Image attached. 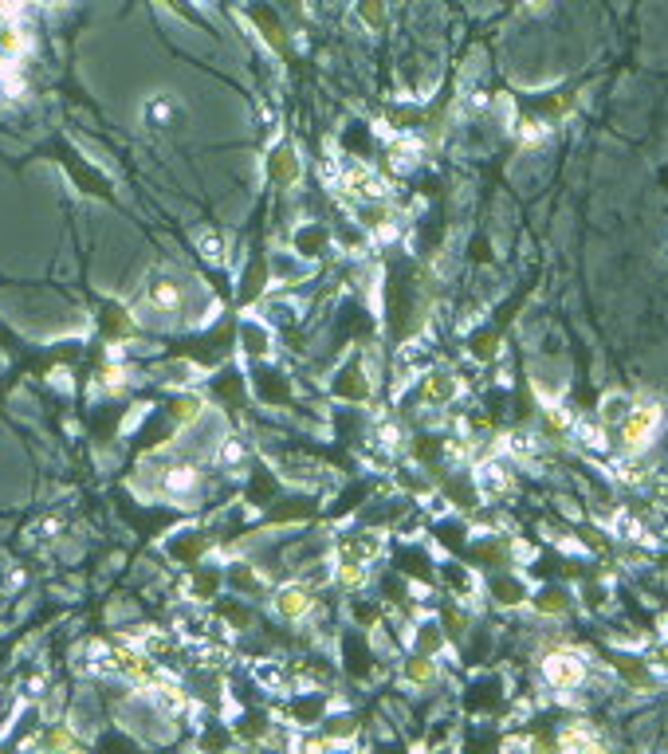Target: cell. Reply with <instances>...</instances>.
<instances>
[{"mask_svg":"<svg viewBox=\"0 0 668 754\" xmlns=\"http://www.w3.org/2000/svg\"><path fill=\"white\" fill-rule=\"evenodd\" d=\"M146 307L158 315H177L185 307V283H177L173 275H158L146 287Z\"/></svg>","mask_w":668,"mask_h":754,"instance_id":"obj_1","label":"cell"},{"mask_svg":"<svg viewBox=\"0 0 668 754\" xmlns=\"http://www.w3.org/2000/svg\"><path fill=\"white\" fill-rule=\"evenodd\" d=\"M582 676H586V668H582V660H578L574 652H555V656L547 660V680H551L555 688H574Z\"/></svg>","mask_w":668,"mask_h":754,"instance_id":"obj_2","label":"cell"},{"mask_svg":"<svg viewBox=\"0 0 668 754\" xmlns=\"http://www.w3.org/2000/svg\"><path fill=\"white\" fill-rule=\"evenodd\" d=\"M625 436H629V444H641L645 436H653V429L661 425V409L657 405H637V409H629V417H625Z\"/></svg>","mask_w":668,"mask_h":754,"instance_id":"obj_3","label":"cell"},{"mask_svg":"<svg viewBox=\"0 0 668 754\" xmlns=\"http://www.w3.org/2000/svg\"><path fill=\"white\" fill-rule=\"evenodd\" d=\"M173 118H177V107L169 103L166 95H154V99L142 107V122H146L150 130H166V126H173Z\"/></svg>","mask_w":668,"mask_h":754,"instance_id":"obj_4","label":"cell"},{"mask_svg":"<svg viewBox=\"0 0 668 754\" xmlns=\"http://www.w3.org/2000/svg\"><path fill=\"white\" fill-rule=\"evenodd\" d=\"M276 605H279L283 617H303V613L311 609V597H307V590H295V586H291V590L279 593Z\"/></svg>","mask_w":668,"mask_h":754,"instance_id":"obj_5","label":"cell"},{"mask_svg":"<svg viewBox=\"0 0 668 754\" xmlns=\"http://www.w3.org/2000/svg\"><path fill=\"white\" fill-rule=\"evenodd\" d=\"M629 409H633V401H629L625 393H617V397L610 393V397L602 401V421H606V425H613V421H617V425H625Z\"/></svg>","mask_w":668,"mask_h":754,"instance_id":"obj_6","label":"cell"},{"mask_svg":"<svg viewBox=\"0 0 668 754\" xmlns=\"http://www.w3.org/2000/svg\"><path fill=\"white\" fill-rule=\"evenodd\" d=\"M193 484H197V472L193 468H169V476H166V491L169 495H185V491H193Z\"/></svg>","mask_w":668,"mask_h":754,"instance_id":"obj_7","label":"cell"},{"mask_svg":"<svg viewBox=\"0 0 668 754\" xmlns=\"http://www.w3.org/2000/svg\"><path fill=\"white\" fill-rule=\"evenodd\" d=\"M197 248L209 256V260H221L224 256V240L217 228H205V232H197Z\"/></svg>","mask_w":668,"mask_h":754,"instance_id":"obj_8","label":"cell"},{"mask_svg":"<svg viewBox=\"0 0 668 754\" xmlns=\"http://www.w3.org/2000/svg\"><path fill=\"white\" fill-rule=\"evenodd\" d=\"M480 487H484L488 495H500L503 487H507V476H503V468H496V464H492V468H484V472H480Z\"/></svg>","mask_w":668,"mask_h":754,"instance_id":"obj_9","label":"cell"},{"mask_svg":"<svg viewBox=\"0 0 668 754\" xmlns=\"http://www.w3.org/2000/svg\"><path fill=\"white\" fill-rule=\"evenodd\" d=\"M566 743H570V747H574V743H578V747H602V739H598V735H586V731L566 735Z\"/></svg>","mask_w":668,"mask_h":754,"instance_id":"obj_10","label":"cell"},{"mask_svg":"<svg viewBox=\"0 0 668 754\" xmlns=\"http://www.w3.org/2000/svg\"><path fill=\"white\" fill-rule=\"evenodd\" d=\"M527 4H543V0H527Z\"/></svg>","mask_w":668,"mask_h":754,"instance_id":"obj_11","label":"cell"}]
</instances>
